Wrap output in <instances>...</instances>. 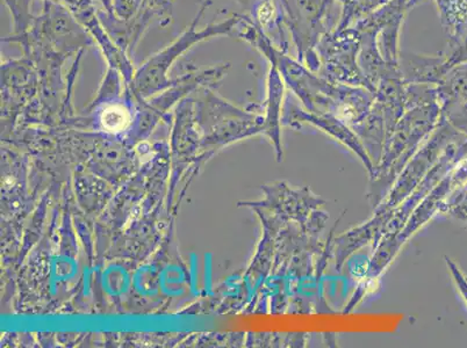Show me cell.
I'll return each mask as SVG.
<instances>
[{
	"mask_svg": "<svg viewBox=\"0 0 467 348\" xmlns=\"http://www.w3.org/2000/svg\"><path fill=\"white\" fill-rule=\"evenodd\" d=\"M280 20L290 36L296 58L314 72L320 69L317 46L335 31L341 10L335 0H275ZM341 7V6H339Z\"/></svg>",
	"mask_w": 467,
	"mask_h": 348,
	"instance_id": "cell-1",
	"label": "cell"
},
{
	"mask_svg": "<svg viewBox=\"0 0 467 348\" xmlns=\"http://www.w3.org/2000/svg\"><path fill=\"white\" fill-rule=\"evenodd\" d=\"M359 49L360 36L355 27L327 34L317 46L320 62L317 74L331 83L368 88L358 63Z\"/></svg>",
	"mask_w": 467,
	"mask_h": 348,
	"instance_id": "cell-2",
	"label": "cell"
},
{
	"mask_svg": "<svg viewBox=\"0 0 467 348\" xmlns=\"http://www.w3.org/2000/svg\"><path fill=\"white\" fill-rule=\"evenodd\" d=\"M208 5H210V4H202L192 24L186 28V31L182 33L176 41H173L167 48L152 55V56L144 63L141 69L139 70V79H165V76H167L170 67L175 65L177 59L180 58L182 54L188 52L189 49L192 48L194 45L214 36H233L234 28H235L237 21H239L240 15H234L227 20L219 21V23H212L206 27L197 29L199 21H201L202 15Z\"/></svg>",
	"mask_w": 467,
	"mask_h": 348,
	"instance_id": "cell-3",
	"label": "cell"
},
{
	"mask_svg": "<svg viewBox=\"0 0 467 348\" xmlns=\"http://www.w3.org/2000/svg\"><path fill=\"white\" fill-rule=\"evenodd\" d=\"M400 71L407 84H436L448 74L443 53L422 55L401 53Z\"/></svg>",
	"mask_w": 467,
	"mask_h": 348,
	"instance_id": "cell-4",
	"label": "cell"
},
{
	"mask_svg": "<svg viewBox=\"0 0 467 348\" xmlns=\"http://www.w3.org/2000/svg\"><path fill=\"white\" fill-rule=\"evenodd\" d=\"M441 26L449 39V49L454 48L467 33V0H434Z\"/></svg>",
	"mask_w": 467,
	"mask_h": 348,
	"instance_id": "cell-5",
	"label": "cell"
},
{
	"mask_svg": "<svg viewBox=\"0 0 467 348\" xmlns=\"http://www.w3.org/2000/svg\"><path fill=\"white\" fill-rule=\"evenodd\" d=\"M437 87L439 99L444 106L467 100V62L450 69Z\"/></svg>",
	"mask_w": 467,
	"mask_h": 348,
	"instance_id": "cell-6",
	"label": "cell"
},
{
	"mask_svg": "<svg viewBox=\"0 0 467 348\" xmlns=\"http://www.w3.org/2000/svg\"><path fill=\"white\" fill-rule=\"evenodd\" d=\"M389 0H348L341 6V16L337 29L354 26L359 20L384 6Z\"/></svg>",
	"mask_w": 467,
	"mask_h": 348,
	"instance_id": "cell-7",
	"label": "cell"
},
{
	"mask_svg": "<svg viewBox=\"0 0 467 348\" xmlns=\"http://www.w3.org/2000/svg\"><path fill=\"white\" fill-rule=\"evenodd\" d=\"M101 126L110 133H119L125 130L130 123L129 109L121 105L109 106L100 116Z\"/></svg>",
	"mask_w": 467,
	"mask_h": 348,
	"instance_id": "cell-8",
	"label": "cell"
},
{
	"mask_svg": "<svg viewBox=\"0 0 467 348\" xmlns=\"http://www.w3.org/2000/svg\"><path fill=\"white\" fill-rule=\"evenodd\" d=\"M448 118L457 128L467 131V100L445 105Z\"/></svg>",
	"mask_w": 467,
	"mask_h": 348,
	"instance_id": "cell-9",
	"label": "cell"
},
{
	"mask_svg": "<svg viewBox=\"0 0 467 348\" xmlns=\"http://www.w3.org/2000/svg\"><path fill=\"white\" fill-rule=\"evenodd\" d=\"M445 57V67L448 71L452 69L454 66L461 65V63L467 62V33L460 45H457L452 49H449L448 53H443Z\"/></svg>",
	"mask_w": 467,
	"mask_h": 348,
	"instance_id": "cell-10",
	"label": "cell"
},
{
	"mask_svg": "<svg viewBox=\"0 0 467 348\" xmlns=\"http://www.w3.org/2000/svg\"><path fill=\"white\" fill-rule=\"evenodd\" d=\"M448 264L450 265V269H451L454 280H456L457 286L460 287V290L462 292V296H464V299L467 303V281L464 277H462V274L460 271L457 270V267L452 264L451 261H448Z\"/></svg>",
	"mask_w": 467,
	"mask_h": 348,
	"instance_id": "cell-11",
	"label": "cell"
},
{
	"mask_svg": "<svg viewBox=\"0 0 467 348\" xmlns=\"http://www.w3.org/2000/svg\"><path fill=\"white\" fill-rule=\"evenodd\" d=\"M337 4H339V6L344 5L348 2V0H335Z\"/></svg>",
	"mask_w": 467,
	"mask_h": 348,
	"instance_id": "cell-12",
	"label": "cell"
}]
</instances>
